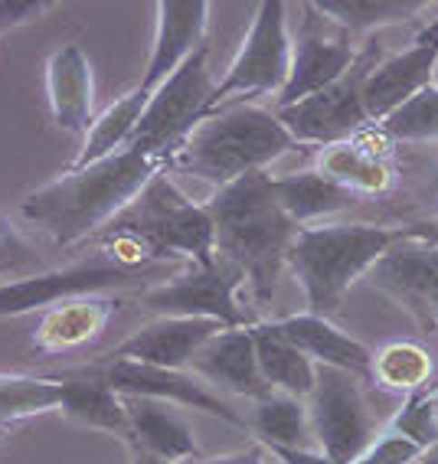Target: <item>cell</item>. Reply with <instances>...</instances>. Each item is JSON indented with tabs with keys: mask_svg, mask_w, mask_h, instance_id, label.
I'll use <instances>...</instances> for the list:
<instances>
[{
	"mask_svg": "<svg viewBox=\"0 0 438 464\" xmlns=\"http://www.w3.org/2000/svg\"><path fill=\"white\" fill-rule=\"evenodd\" d=\"M305 406L317 451L331 464H354L373 445V415L360 376L317 366L315 390Z\"/></svg>",
	"mask_w": 438,
	"mask_h": 464,
	"instance_id": "9",
	"label": "cell"
},
{
	"mask_svg": "<svg viewBox=\"0 0 438 464\" xmlns=\"http://www.w3.org/2000/svg\"><path fill=\"white\" fill-rule=\"evenodd\" d=\"M370 285L386 291L422 321H432L429 307L438 291V239L429 226H409L403 239L370 268Z\"/></svg>",
	"mask_w": 438,
	"mask_h": 464,
	"instance_id": "13",
	"label": "cell"
},
{
	"mask_svg": "<svg viewBox=\"0 0 438 464\" xmlns=\"http://www.w3.org/2000/svg\"><path fill=\"white\" fill-rule=\"evenodd\" d=\"M209 95H213V75H209L207 46H203L148 95L144 115L128 148L167 160L187 141V134L209 115Z\"/></svg>",
	"mask_w": 438,
	"mask_h": 464,
	"instance_id": "7",
	"label": "cell"
},
{
	"mask_svg": "<svg viewBox=\"0 0 438 464\" xmlns=\"http://www.w3.org/2000/svg\"><path fill=\"white\" fill-rule=\"evenodd\" d=\"M432 193H435V199H438V170L432 174Z\"/></svg>",
	"mask_w": 438,
	"mask_h": 464,
	"instance_id": "42",
	"label": "cell"
},
{
	"mask_svg": "<svg viewBox=\"0 0 438 464\" xmlns=\"http://www.w3.org/2000/svg\"><path fill=\"white\" fill-rule=\"evenodd\" d=\"M317 17L337 24L347 34H366L380 26L409 24L429 10L425 0H317L311 4Z\"/></svg>",
	"mask_w": 438,
	"mask_h": 464,
	"instance_id": "27",
	"label": "cell"
},
{
	"mask_svg": "<svg viewBox=\"0 0 438 464\" xmlns=\"http://www.w3.org/2000/svg\"><path fill=\"white\" fill-rule=\"evenodd\" d=\"M438 69V20H432L425 30L413 40L405 53L373 63L364 79V108L370 121H383L393 115L403 102L419 95L425 85L435 82Z\"/></svg>",
	"mask_w": 438,
	"mask_h": 464,
	"instance_id": "14",
	"label": "cell"
},
{
	"mask_svg": "<svg viewBox=\"0 0 438 464\" xmlns=\"http://www.w3.org/2000/svg\"><path fill=\"white\" fill-rule=\"evenodd\" d=\"M63 380L24 373H0V425L59 409Z\"/></svg>",
	"mask_w": 438,
	"mask_h": 464,
	"instance_id": "31",
	"label": "cell"
},
{
	"mask_svg": "<svg viewBox=\"0 0 438 464\" xmlns=\"http://www.w3.org/2000/svg\"><path fill=\"white\" fill-rule=\"evenodd\" d=\"M207 464H265V451L262 448H246V451H232V455L209 458Z\"/></svg>",
	"mask_w": 438,
	"mask_h": 464,
	"instance_id": "38",
	"label": "cell"
},
{
	"mask_svg": "<svg viewBox=\"0 0 438 464\" xmlns=\"http://www.w3.org/2000/svg\"><path fill=\"white\" fill-rule=\"evenodd\" d=\"M380 131L389 141H435L438 138V85H425L419 95L386 115L380 121Z\"/></svg>",
	"mask_w": 438,
	"mask_h": 464,
	"instance_id": "32",
	"label": "cell"
},
{
	"mask_svg": "<svg viewBox=\"0 0 438 464\" xmlns=\"http://www.w3.org/2000/svg\"><path fill=\"white\" fill-rule=\"evenodd\" d=\"M409 229V226H405ZM405 229H386L370 223H337L298 229L285 266L298 278L307 301V314H337L344 295L364 278L383 256L405 236Z\"/></svg>",
	"mask_w": 438,
	"mask_h": 464,
	"instance_id": "4",
	"label": "cell"
},
{
	"mask_svg": "<svg viewBox=\"0 0 438 464\" xmlns=\"http://www.w3.org/2000/svg\"><path fill=\"white\" fill-rule=\"evenodd\" d=\"M373 69V56L356 59L347 72L327 89L307 95L288 108H275L278 121L295 144H340L366 131L370 118L364 108V79Z\"/></svg>",
	"mask_w": 438,
	"mask_h": 464,
	"instance_id": "10",
	"label": "cell"
},
{
	"mask_svg": "<svg viewBox=\"0 0 438 464\" xmlns=\"http://www.w3.org/2000/svg\"><path fill=\"white\" fill-rule=\"evenodd\" d=\"M144 105H148V92L134 89V92H128V95H122V99L112 102L99 118H92L83 150H79L73 170L99 164V160L112 158V154L128 148L134 128H138L141 115H144Z\"/></svg>",
	"mask_w": 438,
	"mask_h": 464,
	"instance_id": "26",
	"label": "cell"
},
{
	"mask_svg": "<svg viewBox=\"0 0 438 464\" xmlns=\"http://www.w3.org/2000/svg\"><path fill=\"white\" fill-rule=\"evenodd\" d=\"M435 72H438V69H435ZM435 85H438V82H435Z\"/></svg>",
	"mask_w": 438,
	"mask_h": 464,
	"instance_id": "43",
	"label": "cell"
},
{
	"mask_svg": "<svg viewBox=\"0 0 438 464\" xmlns=\"http://www.w3.org/2000/svg\"><path fill=\"white\" fill-rule=\"evenodd\" d=\"M92 376H99L105 386L124 399H154V402H170V406L197 409L223 419V422L236 425V429H248L236 409H229L213 390H207V382L200 376L187 373V370H164V366H148L134 363V360H112L105 357L89 370Z\"/></svg>",
	"mask_w": 438,
	"mask_h": 464,
	"instance_id": "12",
	"label": "cell"
},
{
	"mask_svg": "<svg viewBox=\"0 0 438 464\" xmlns=\"http://www.w3.org/2000/svg\"><path fill=\"white\" fill-rule=\"evenodd\" d=\"M209 24L207 0H161L158 4V36L151 50L148 69L141 75V92H154L167 82L197 50H203V34Z\"/></svg>",
	"mask_w": 438,
	"mask_h": 464,
	"instance_id": "15",
	"label": "cell"
},
{
	"mask_svg": "<svg viewBox=\"0 0 438 464\" xmlns=\"http://www.w3.org/2000/svg\"><path fill=\"white\" fill-rule=\"evenodd\" d=\"M272 190L278 207L288 213V219L298 229H307V226L324 219V216H334L356 203V193L337 187V183L321 177L317 170L272 177Z\"/></svg>",
	"mask_w": 438,
	"mask_h": 464,
	"instance_id": "24",
	"label": "cell"
},
{
	"mask_svg": "<svg viewBox=\"0 0 438 464\" xmlns=\"http://www.w3.org/2000/svg\"><path fill=\"white\" fill-rule=\"evenodd\" d=\"M124 409H128V425H131L128 445L144 448L151 455L177 464H187L190 458H197L193 429L177 412V406L154 402V399H124Z\"/></svg>",
	"mask_w": 438,
	"mask_h": 464,
	"instance_id": "22",
	"label": "cell"
},
{
	"mask_svg": "<svg viewBox=\"0 0 438 464\" xmlns=\"http://www.w3.org/2000/svg\"><path fill=\"white\" fill-rule=\"evenodd\" d=\"M291 66V34L288 7L281 0H265L256 7L252 26L242 36V46L229 63L226 75L213 85L209 95V115L226 105H248V99L278 92L288 82Z\"/></svg>",
	"mask_w": 438,
	"mask_h": 464,
	"instance_id": "6",
	"label": "cell"
},
{
	"mask_svg": "<svg viewBox=\"0 0 438 464\" xmlns=\"http://www.w3.org/2000/svg\"><path fill=\"white\" fill-rule=\"evenodd\" d=\"M315 170L327 180H334L337 187L350 193H364V197H380L393 187V167H389L386 154L364 148L360 141H340L327 144L317 150Z\"/></svg>",
	"mask_w": 438,
	"mask_h": 464,
	"instance_id": "23",
	"label": "cell"
},
{
	"mask_svg": "<svg viewBox=\"0 0 438 464\" xmlns=\"http://www.w3.org/2000/svg\"><path fill=\"white\" fill-rule=\"evenodd\" d=\"M429 317H432V324H438V291H435V298H432V307H429Z\"/></svg>",
	"mask_w": 438,
	"mask_h": 464,
	"instance_id": "41",
	"label": "cell"
},
{
	"mask_svg": "<svg viewBox=\"0 0 438 464\" xmlns=\"http://www.w3.org/2000/svg\"><path fill=\"white\" fill-rule=\"evenodd\" d=\"M190 366H193V376L213 382V386L232 392V396L258 399L268 392V386L262 380V370H258L256 334H252V327H223L216 337H209L197 350V357L190 360Z\"/></svg>",
	"mask_w": 438,
	"mask_h": 464,
	"instance_id": "20",
	"label": "cell"
},
{
	"mask_svg": "<svg viewBox=\"0 0 438 464\" xmlns=\"http://www.w3.org/2000/svg\"><path fill=\"white\" fill-rule=\"evenodd\" d=\"M115 226L144 236L170 258H187L197 268L216 266L213 216H209L207 203H193L167 177V167L144 187V193L134 199V207Z\"/></svg>",
	"mask_w": 438,
	"mask_h": 464,
	"instance_id": "5",
	"label": "cell"
},
{
	"mask_svg": "<svg viewBox=\"0 0 438 464\" xmlns=\"http://www.w3.org/2000/svg\"><path fill=\"white\" fill-rule=\"evenodd\" d=\"M219 331H223V324L200 321V317H158L154 324L122 340L108 357L164 366V370H187L190 360L197 357V350Z\"/></svg>",
	"mask_w": 438,
	"mask_h": 464,
	"instance_id": "18",
	"label": "cell"
},
{
	"mask_svg": "<svg viewBox=\"0 0 438 464\" xmlns=\"http://www.w3.org/2000/svg\"><path fill=\"white\" fill-rule=\"evenodd\" d=\"M295 148L275 111L258 105L216 108L187 134V141L167 158L170 170L190 174L216 190L246 174H256Z\"/></svg>",
	"mask_w": 438,
	"mask_h": 464,
	"instance_id": "3",
	"label": "cell"
},
{
	"mask_svg": "<svg viewBox=\"0 0 438 464\" xmlns=\"http://www.w3.org/2000/svg\"><path fill=\"white\" fill-rule=\"evenodd\" d=\"M59 412L66 415V419H73V422L115 431V435H122L124 441L131 439L124 396H118L112 386H105L99 376H92V373L66 376V380H63Z\"/></svg>",
	"mask_w": 438,
	"mask_h": 464,
	"instance_id": "25",
	"label": "cell"
},
{
	"mask_svg": "<svg viewBox=\"0 0 438 464\" xmlns=\"http://www.w3.org/2000/svg\"><path fill=\"white\" fill-rule=\"evenodd\" d=\"M144 275L108 266L105 258L92 252V258H79L66 268H46V272L4 282L0 285V317L46 311L59 301L83 298V295H108L112 288H131Z\"/></svg>",
	"mask_w": 438,
	"mask_h": 464,
	"instance_id": "11",
	"label": "cell"
},
{
	"mask_svg": "<svg viewBox=\"0 0 438 464\" xmlns=\"http://www.w3.org/2000/svg\"><path fill=\"white\" fill-rule=\"evenodd\" d=\"M415 464H419V461H415Z\"/></svg>",
	"mask_w": 438,
	"mask_h": 464,
	"instance_id": "44",
	"label": "cell"
},
{
	"mask_svg": "<svg viewBox=\"0 0 438 464\" xmlns=\"http://www.w3.org/2000/svg\"><path fill=\"white\" fill-rule=\"evenodd\" d=\"M265 334L285 340L291 347H298L315 366H334L344 373H354L360 380H370L373 370V350H366L360 340L334 327L327 317L317 314H291L281 321L256 324Z\"/></svg>",
	"mask_w": 438,
	"mask_h": 464,
	"instance_id": "16",
	"label": "cell"
},
{
	"mask_svg": "<svg viewBox=\"0 0 438 464\" xmlns=\"http://www.w3.org/2000/svg\"><path fill=\"white\" fill-rule=\"evenodd\" d=\"M419 464H438V441L432 448H425V451H422Z\"/></svg>",
	"mask_w": 438,
	"mask_h": 464,
	"instance_id": "40",
	"label": "cell"
},
{
	"mask_svg": "<svg viewBox=\"0 0 438 464\" xmlns=\"http://www.w3.org/2000/svg\"><path fill=\"white\" fill-rule=\"evenodd\" d=\"M370 380L383 390L405 392V396H415L422 392V386L432 380V357L429 350L413 340H396V343H386L380 353H373V370Z\"/></svg>",
	"mask_w": 438,
	"mask_h": 464,
	"instance_id": "30",
	"label": "cell"
},
{
	"mask_svg": "<svg viewBox=\"0 0 438 464\" xmlns=\"http://www.w3.org/2000/svg\"><path fill=\"white\" fill-rule=\"evenodd\" d=\"M36 272H46L36 246L10 223L7 216H0V278L14 282V278H26Z\"/></svg>",
	"mask_w": 438,
	"mask_h": 464,
	"instance_id": "34",
	"label": "cell"
},
{
	"mask_svg": "<svg viewBox=\"0 0 438 464\" xmlns=\"http://www.w3.org/2000/svg\"><path fill=\"white\" fill-rule=\"evenodd\" d=\"M128 448H131V464H177V461H164V458L151 455L144 448H134V445H128Z\"/></svg>",
	"mask_w": 438,
	"mask_h": 464,
	"instance_id": "39",
	"label": "cell"
},
{
	"mask_svg": "<svg viewBox=\"0 0 438 464\" xmlns=\"http://www.w3.org/2000/svg\"><path fill=\"white\" fill-rule=\"evenodd\" d=\"M46 92H50V111L56 128L73 134H85L92 125V105H95V85L92 66L83 46L66 43L46 63Z\"/></svg>",
	"mask_w": 438,
	"mask_h": 464,
	"instance_id": "21",
	"label": "cell"
},
{
	"mask_svg": "<svg viewBox=\"0 0 438 464\" xmlns=\"http://www.w3.org/2000/svg\"><path fill=\"white\" fill-rule=\"evenodd\" d=\"M252 334H256L258 370H262L265 386L272 392H285V396H295V399L311 396L317 366L298 347H291L285 340L265 334L262 327H252Z\"/></svg>",
	"mask_w": 438,
	"mask_h": 464,
	"instance_id": "28",
	"label": "cell"
},
{
	"mask_svg": "<svg viewBox=\"0 0 438 464\" xmlns=\"http://www.w3.org/2000/svg\"><path fill=\"white\" fill-rule=\"evenodd\" d=\"M422 458V448L405 435L389 429L383 439H376L354 464H415Z\"/></svg>",
	"mask_w": 438,
	"mask_h": 464,
	"instance_id": "35",
	"label": "cell"
},
{
	"mask_svg": "<svg viewBox=\"0 0 438 464\" xmlns=\"http://www.w3.org/2000/svg\"><path fill=\"white\" fill-rule=\"evenodd\" d=\"M46 10H50L46 0H0V36L7 30H17V26L43 17Z\"/></svg>",
	"mask_w": 438,
	"mask_h": 464,
	"instance_id": "36",
	"label": "cell"
},
{
	"mask_svg": "<svg viewBox=\"0 0 438 464\" xmlns=\"http://www.w3.org/2000/svg\"><path fill=\"white\" fill-rule=\"evenodd\" d=\"M164 167L167 160L124 148L30 190L20 203V216L53 246L73 249L105 226H115Z\"/></svg>",
	"mask_w": 438,
	"mask_h": 464,
	"instance_id": "1",
	"label": "cell"
},
{
	"mask_svg": "<svg viewBox=\"0 0 438 464\" xmlns=\"http://www.w3.org/2000/svg\"><path fill=\"white\" fill-rule=\"evenodd\" d=\"M239 288H246L242 272L216 256V266H190L167 282L144 288L141 304L161 317H200L223 327H256V311L239 304Z\"/></svg>",
	"mask_w": 438,
	"mask_h": 464,
	"instance_id": "8",
	"label": "cell"
},
{
	"mask_svg": "<svg viewBox=\"0 0 438 464\" xmlns=\"http://www.w3.org/2000/svg\"><path fill=\"white\" fill-rule=\"evenodd\" d=\"M311 24H315V17L307 20L305 30L291 40L288 82L278 92L275 108H288L307 95H315V92L327 89L356 63L354 50L344 36H324Z\"/></svg>",
	"mask_w": 438,
	"mask_h": 464,
	"instance_id": "19",
	"label": "cell"
},
{
	"mask_svg": "<svg viewBox=\"0 0 438 464\" xmlns=\"http://www.w3.org/2000/svg\"><path fill=\"white\" fill-rule=\"evenodd\" d=\"M281 464H331L321 451H307V448H268Z\"/></svg>",
	"mask_w": 438,
	"mask_h": 464,
	"instance_id": "37",
	"label": "cell"
},
{
	"mask_svg": "<svg viewBox=\"0 0 438 464\" xmlns=\"http://www.w3.org/2000/svg\"><path fill=\"white\" fill-rule=\"evenodd\" d=\"M389 429L405 435V439L415 441L425 451V448H432L438 441V402L432 396H425V392L405 396L403 409L396 412Z\"/></svg>",
	"mask_w": 438,
	"mask_h": 464,
	"instance_id": "33",
	"label": "cell"
},
{
	"mask_svg": "<svg viewBox=\"0 0 438 464\" xmlns=\"http://www.w3.org/2000/svg\"><path fill=\"white\" fill-rule=\"evenodd\" d=\"M216 229V256L232 262L246 278L248 301L265 307L272 301L278 275L298 226L278 207L272 177L265 170L246 174L207 199Z\"/></svg>",
	"mask_w": 438,
	"mask_h": 464,
	"instance_id": "2",
	"label": "cell"
},
{
	"mask_svg": "<svg viewBox=\"0 0 438 464\" xmlns=\"http://www.w3.org/2000/svg\"><path fill=\"white\" fill-rule=\"evenodd\" d=\"M248 429L268 448H307L311 422H307L305 399L268 390L256 399V412L248 419Z\"/></svg>",
	"mask_w": 438,
	"mask_h": 464,
	"instance_id": "29",
	"label": "cell"
},
{
	"mask_svg": "<svg viewBox=\"0 0 438 464\" xmlns=\"http://www.w3.org/2000/svg\"><path fill=\"white\" fill-rule=\"evenodd\" d=\"M118 307H122V298H112V295H83V298H69L46 307L36 321L34 350L43 357H63V353L89 347L105 334Z\"/></svg>",
	"mask_w": 438,
	"mask_h": 464,
	"instance_id": "17",
	"label": "cell"
}]
</instances>
